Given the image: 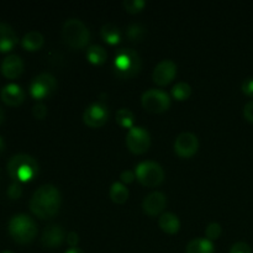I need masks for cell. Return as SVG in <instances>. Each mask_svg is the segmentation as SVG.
I'll return each instance as SVG.
<instances>
[{"label":"cell","mask_w":253,"mask_h":253,"mask_svg":"<svg viewBox=\"0 0 253 253\" xmlns=\"http://www.w3.org/2000/svg\"><path fill=\"white\" fill-rule=\"evenodd\" d=\"M205 235L208 240H215L221 235V225L219 222H210L205 229Z\"/></svg>","instance_id":"28"},{"label":"cell","mask_w":253,"mask_h":253,"mask_svg":"<svg viewBox=\"0 0 253 253\" xmlns=\"http://www.w3.org/2000/svg\"><path fill=\"white\" fill-rule=\"evenodd\" d=\"M62 36L67 44L73 48H82L89 42L90 31L81 19L69 17L62 27Z\"/></svg>","instance_id":"4"},{"label":"cell","mask_w":253,"mask_h":253,"mask_svg":"<svg viewBox=\"0 0 253 253\" xmlns=\"http://www.w3.org/2000/svg\"><path fill=\"white\" fill-rule=\"evenodd\" d=\"M126 145L133 153L146 152L151 145L150 132L141 126H132L126 135Z\"/></svg>","instance_id":"9"},{"label":"cell","mask_w":253,"mask_h":253,"mask_svg":"<svg viewBox=\"0 0 253 253\" xmlns=\"http://www.w3.org/2000/svg\"><path fill=\"white\" fill-rule=\"evenodd\" d=\"M242 91L249 96H253V77H249L242 82Z\"/></svg>","instance_id":"32"},{"label":"cell","mask_w":253,"mask_h":253,"mask_svg":"<svg viewBox=\"0 0 253 253\" xmlns=\"http://www.w3.org/2000/svg\"><path fill=\"white\" fill-rule=\"evenodd\" d=\"M67 242H68V245L71 247H76L77 245H78V242H79L78 234H77V232H74V231L68 232V235H67Z\"/></svg>","instance_id":"35"},{"label":"cell","mask_w":253,"mask_h":253,"mask_svg":"<svg viewBox=\"0 0 253 253\" xmlns=\"http://www.w3.org/2000/svg\"><path fill=\"white\" fill-rule=\"evenodd\" d=\"M100 34L104 41H106L110 44L119 43L121 40L120 29L115 24H113V22H106V24H104L100 29Z\"/></svg>","instance_id":"21"},{"label":"cell","mask_w":253,"mask_h":253,"mask_svg":"<svg viewBox=\"0 0 253 253\" xmlns=\"http://www.w3.org/2000/svg\"><path fill=\"white\" fill-rule=\"evenodd\" d=\"M187 253H214V244L208 239H193L187 245Z\"/></svg>","instance_id":"20"},{"label":"cell","mask_w":253,"mask_h":253,"mask_svg":"<svg viewBox=\"0 0 253 253\" xmlns=\"http://www.w3.org/2000/svg\"><path fill=\"white\" fill-rule=\"evenodd\" d=\"M146 34H147L146 27L138 22H132L126 27V35L131 41H141V40L145 39Z\"/></svg>","instance_id":"24"},{"label":"cell","mask_w":253,"mask_h":253,"mask_svg":"<svg viewBox=\"0 0 253 253\" xmlns=\"http://www.w3.org/2000/svg\"><path fill=\"white\" fill-rule=\"evenodd\" d=\"M66 253H84L82 251L81 249H78V247H71L69 250H67Z\"/></svg>","instance_id":"36"},{"label":"cell","mask_w":253,"mask_h":253,"mask_svg":"<svg viewBox=\"0 0 253 253\" xmlns=\"http://www.w3.org/2000/svg\"><path fill=\"white\" fill-rule=\"evenodd\" d=\"M190 93H192V88L187 82H179L172 88V95L178 100H185L189 98Z\"/></svg>","instance_id":"26"},{"label":"cell","mask_w":253,"mask_h":253,"mask_svg":"<svg viewBox=\"0 0 253 253\" xmlns=\"http://www.w3.org/2000/svg\"><path fill=\"white\" fill-rule=\"evenodd\" d=\"M9 234L19 244H27L36 236V222L26 214L14 215L9 221Z\"/></svg>","instance_id":"5"},{"label":"cell","mask_w":253,"mask_h":253,"mask_svg":"<svg viewBox=\"0 0 253 253\" xmlns=\"http://www.w3.org/2000/svg\"><path fill=\"white\" fill-rule=\"evenodd\" d=\"M7 173L14 182H30L39 174V163L32 156L17 153L7 162Z\"/></svg>","instance_id":"2"},{"label":"cell","mask_w":253,"mask_h":253,"mask_svg":"<svg viewBox=\"0 0 253 253\" xmlns=\"http://www.w3.org/2000/svg\"><path fill=\"white\" fill-rule=\"evenodd\" d=\"M160 227L168 234H175L180 227L179 217L173 212H163L158 220Z\"/></svg>","instance_id":"18"},{"label":"cell","mask_w":253,"mask_h":253,"mask_svg":"<svg viewBox=\"0 0 253 253\" xmlns=\"http://www.w3.org/2000/svg\"><path fill=\"white\" fill-rule=\"evenodd\" d=\"M244 115L249 121L253 123V100L249 101L244 108Z\"/></svg>","instance_id":"34"},{"label":"cell","mask_w":253,"mask_h":253,"mask_svg":"<svg viewBox=\"0 0 253 253\" xmlns=\"http://www.w3.org/2000/svg\"><path fill=\"white\" fill-rule=\"evenodd\" d=\"M141 103H142L143 108L147 109L148 111L162 113L169 108L170 98L167 91L162 90V89L151 88L143 91L142 96H141Z\"/></svg>","instance_id":"7"},{"label":"cell","mask_w":253,"mask_h":253,"mask_svg":"<svg viewBox=\"0 0 253 253\" xmlns=\"http://www.w3.org/2000/svg\"><path fill=\"white\" fill-rule=\"evenodd\" d=\"M19 42L15 30L6 22L0 21V52H9Z\"/></svg>","instance_id":"17"},{"label":"cell","mask_w":253,"mask_h":253,"mask_svg":"<svg viewBox=\"0 0 253 253\" xmlns=\"http://www.w3.org/2000/svg\"><path fill=\"white\" fill-rule=\"evenodd\" d=\"M123 5L126 11L135 14V12L141 11L145 7L146 1L145 0H124Z\"/></svg>","instance_id":"27"},{"label":"cell","mask_w":253,"mask_h":253,"mask_svg":"<svg viewBox=\"0 0 253 253\" xmlns=\"http://www.w3.org/2000/svg\"><path fill=\"white\" fill-rule=\"evenodd\" d=\"M1 253H14V252H11V251H4V252H1Z\"/></svg>","instance_id":"39"},{"label":"cell","mask_w":253,"mask_h":253,"mask_svg":"<svg viewBox=\"0 0 253 253\" xmlns=\"http://www.w3.org/2000/svg\"><path fill=\"white\" fill-rule=\"evenodd\" d=\"M0 69L2 76L9 79H15L24 71V61L17 54H9L2 59Z\"/></svg>","instance_id":"15"},{"label":"cell","mask_w":253,"mask_h":253,"mask_svg":"<svg viewBox=\"0 0 253 253\" xmlns=\"http://www.w3.org/2000/svg\"><path fill=\"white\" fill-rule=\"evenodd\" d=\"M4 120H5V111L2 110V108L0 106V125L4 123Z\"/></svg>","instance_id":"38"},{"label":"cell","mask_w":253,"mask_h":253,"mask_svg":"<svg viewBox=\"0 0 253 253\" xmlns=\"http://www.w3.org/2000/svg\"><path fill=\"white\" fill-rule=\"evenodd\" d=\"M230 253H253L251 246L246 242H236L230 249Z\"/></svg>","instance_id":"31"},{"label":"cell","mask_w":253,"mask_h":253,"mask_svg":"<svg viewBox=\"0 0 253 253\" xmlns=\"http://www.w3.org/2000/svg\"><path fill=\"white\" fill-rule=\"evenodd\" d=\"M199 147V140L193 132H182L174 141V151L180 157H190Z\"/></svg>","instance_id":"11"},{"label":"cell","mask_w":253,"mask_h":253,"mask_svg":"<svg viewBox=\"0 0 253 253\" xmlns=\"http://www.w3.org/2000/svg\"><path fill=\"white\" fill-rule=\"evenodd\" d=\"M21 44L27 51H36L43 44V36L40 31H29L21 40Z\"/></svg>","instance_id":"19"},{"label":"cell","mask_w":253,"mask_h":253,"mask_svg":"<svg viewBox=\"0 0 253 253\" xmlns=\"http://www.w3.org/2000/svg\"><path fill=\"white\" fill-rule=\"evenodd\" d=\"M109 118V110L106 108V105H104L103 103H95L90 104L89 106H86V109L84 110L83 114V120L90 127H99V126H103L106 123Z\"/></svg>","instance_id":"10"},{"label":"cell","mask_w":253,"mask_h":253,"mask_svg":"<svg viewBox=\"0 0 253 253\" xmlns=\"http://www.w3.org/2000/svg\"><path fill=\"white\" fill-rule=\"evenodd\" d=\"M142 67L140 54L132 48H120L115 53L113 68L120 78H131L140 72Z\"/></svg>","instance_id":"3"},{"label":"cell","mask_w":253,"mask_h":253,"mask_svg":"<svg viewBox=\"0 0 253 253\" xmlns=\"http://www.w3.org/2000/svg\"><path fill=\"white\" fill-rule=\"evenodd\" d=\"M135 174L146 187H156L162 183L165 178V170L162 166L155 161H142L136 166Z\"/></svg>","instance_id":"6"},{"label":"cell","mask_w":253,"mask_h":253,"mask_svg":"<svg viewBox=\"0 0 253 253\" xmlns=\"http://www.w3.org/2000/svg\"><path fill=\"white\" fill-rule=\"evenodd\" d=\"M1 100L10 106H17L24 101L25 91L19 84L9 83L1 89Z\"/></svg>","instance_id":"16"},{"label":"cell","mask_w":253,"mask_h":253,"mask_svg":"<svg viewBox=\"0 0 253 253\" xmlns=\"http://www.w3.org/2000/svg\"><path fill=\"white\" fill-rule=\"evenodd\" d=\"M109 195L113 199V202L118 203V204H123L127 200L128 189L121 182H114L111 184L110 190H109Z\"/></svg>","instance_id":"23"},{"label":"cell","mask_w":253,"mask_h":253,"mask_svg":"<svg viewBox=\"0 0 253 253\" xmlns=\"http://www.w3.org/2000/svg\"><path fill=\"white\" fill-rule=\"evenodd\" d=\"M5 151V141L4 138L0 136V153H2Z\"/></svg>","instance_id":"37"},{"label":"cell","mask_w":253,"mask_h":253,"mask_svg":"<svg viewBox=\"0 0 253 253\" xmlns=\"http://www.w3.org/2000/svg\"><path fill=\"white\" fill-rule=\"evenodd\" d=\"M175 73H177L175 62L172 59H162L153 69L152 78L155 83L160 84V85H166L174 78Z\"/></svg>","instance_id":"12"},{"label":"cell","mask_w":253,"mask_h":253,"mask_svg":"<svg viewBox=\"0 0 253 253\" xmlns=\"http://www.w3.org/2000/svg\"><path fill=\"white\" fill-rule=\"evenodd\" d=\"M57 89V79L51 73H40L30 83V94L35 99H44L52 95Z\"/></svg>","instance_id":"8"},{"label":"cell","mask_w":253,"mask_h":253,"mask_svg":"<svg viewBox=\"0 0 253 253\" xmlns=\"http://www.w3.org/2000/svg\"><path fill=\"white\" fill-rule=\"evenodd\" d=\"M135 175L136 174L132 172V170L125 169V170H123V172H121L120 178H121V180H123L124 183H131L133 179H135Z\"/></svg>","instance_id":"33"},{"label":"cell","mask_w":253,"mask_h":253,"mask_svg":"<svg viewBox=\"0 0 253 253\" xmlns=\"http://www.w3.org/2000/svg\"><path fill=\"white\" fill-rule=\"evenodd\" d=\"M167 204V198L162 192H152L148 195H146L145 199L142 202V208L145 210L146 214L155 216V215L160 214Z\"/></svg>","instance_id":"14"},{"label":"cell","mask_w":253,"mask_h":253,"mask_svg":"<svg viewBox=\"0 0 253 253\" xmlns=\"http://www.w3.org/2000/svg\"><path fill=\"white\" fill-rule=\"evenodd\" d=\"M64 240V230L58 224H49L44 227L42 232L41 241L42 245L47 249H54L58 247Z\"/></svg>","instance_id":"13"},{"label":"cell","mask_w":253,"mask_h":253,"mask_svg":"<svg viewBox=\"0 0 253 253\" xmlns=\"http://www.w3.org/2000/svg\"><path fill=\"white\" fill-rule=\"evenodd\" d=\"M32 114L36 119H43L47 115V106L41 101H37L34 106H32Z\"/></svg>","instance_id":"30"},{"label":"cell","mask_w":253,"mask_h":253,"mask_svg":"<svg viewBox=\"0 0 253 253\" xmlns=\"http://www.w3.org/2000/svg\"><path fill=\"white\" fill-rule=\"evenodd\" d=\"M6 194H7V197L10 198V199H19V198L21 197V194H22L21 184H20L19 182L11 183V184L9 185V188H7Z\"/></svg>","instance_id":"29"},{"label":"cell","mask_w":253,"mask_h":253,"mask_svg":"<svg viewBox=\"0 0 253 253\" xmlns=\"http://www.w3.org/2000/svg\"><path fill=\"white\" fill-rule=\"evenodd\" d=\"M86 58L94 64H101L108 58V53L100 44H90L86 49Z\"/></svg>","instance_id":"22"},{"label":"cell","mask_w":253,"mask_h":253,"mask_svg":"<svg viewBox=\"0 0 253 253\" xmlns=\"http://www.w3.org/2000/svg\"><path fill=\"white\" fill-rule=\"evenodd\" d=\"M133 113L127 108H121L119 109L118 113H116V121L120 126L123 127H127L131 128L132 127V124H133Z\"/></svg>","instance_id":"25"},{"label":"cell","mask_w":253,"mask_h":253,"mask_svg":"<svg viewBox=\"0 0 253 253\" xmlns=\"http://www.w3.org/2000/svg\"><path fill=\"white\" fill-rule=\"evenodd\" d=\"M62 197L58 188L52 184H43L35 190L30 200V209L41 219H48L58 212Z\"/></svg>","instance_id":"1"}]
</instances>
